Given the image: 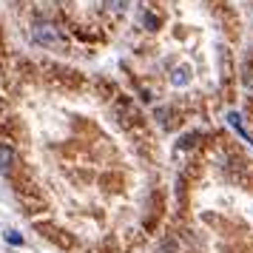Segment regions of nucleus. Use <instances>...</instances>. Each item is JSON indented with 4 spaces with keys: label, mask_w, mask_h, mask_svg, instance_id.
Returning a JSON list of instances; mask_svg holds the SVG:
<instances>
[{
    "label": "nucleus",
    "mask_w": 253,
    "mask_h": 253,
    "mask_svg": "<svg viewBox=\"0 0 253 253\" xmlns=\"http://www.w3.org/2000/svg\"><path fill=\"white\" fill-rule=\"evenodd\" d=\"M188 80H191V69H188V66H179V69L173 71V77H171L173 85H188Z\"/></svg>",
    "instance_id": "nucleus-3"
},
{
    "label": "nucleus",
    "mask_w": 253,
    "mask_h": 253,
    "mask_svg": "<svg viewBox=\"0 0 253 253\" xmlns=\"http://www.w3.org/2000/svg\"><path fill=\"white\" fill-rule=\"evenodd\" d=\"M6 242H12V245H23V236H20L17 230H9V233H6Z\"/></svg>",
    "instance_id": "nucleus-5"
},
{
    "label": "nucleus",
    "mask_w": 253,
    "mask_h": 253,
    "mask_svg": "<svg viewBox=\"0 0 253 253\" xmlns=\"http://www.w3.org/2000/svg\"><path fill=\"white\" fill-rule=\"evenodd\" d=\"M105 9H111V12H120V9H126V0H103Z\"/></svg>",
    "instance_id": "nucleus-4"
},
{
    "label": "nucleus",
    "mask_w": 253,
    "mask_h": 253,
    "mask_svg": "<svg viewBox=\"0 0 253 253\" xmlns=\"http://www.w3.org/2000/svg\"><path fill=\"white\" fill-rule=\"evenodd\" d=\"M245 88H248V91L253 94V66L248 69V74H245Z\"/></svg>",
    "instance_id": "nucleus-6"
},
{
    "label": "nucleus",
    "mask_w": 253,
    "mask_h": 253,
    "mask_svg": "<svg viewBox=\"0 0 253 253\" xmlns=\"http://www.w3.org/2000/svg\"><path fill=\"white\" fill-rule=\"evenodd\" d=\"M32 40L40 43V46H51V48L63 43V40H60V32L51 23H35L32 26Z\"/></svg>",
    "instance_id": "nucleus-1"
},
{
    "label": "nucleus",
    "mask_w": 253,
    "mask_h": 253,
    "mask_svg": "<svg viewBox=\"0 0 253 253\" xmlns=\"http://www.w3.org/2000/svg\"><path fill=\"white\" fill-rule=\"evenodd\" d=\"M12 162H14V154L9 145H0V171H9L12 168Z\"/></svg>",
    "instance_id": "nucleus-2"
}]
</instances>
